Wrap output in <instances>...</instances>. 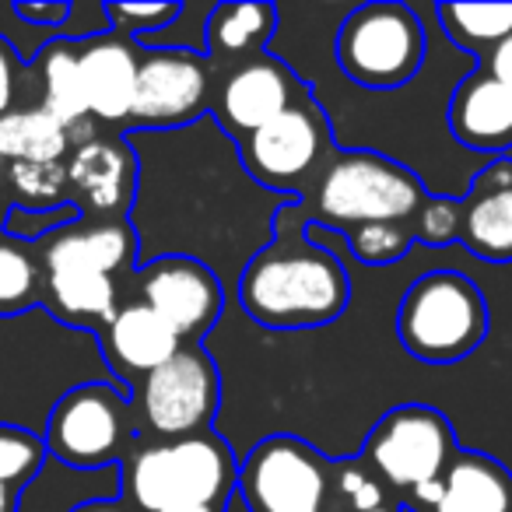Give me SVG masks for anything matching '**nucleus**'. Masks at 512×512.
<instances>
[{
    "label": "nucleus",
    "mask_w": 512,
    "mask_h": 512,
    "mask_svg": "<svg viewBox=\"0 0 512 512\" xmlns=\"http://www.w3.org/2000/svg\"><path fill=\"white\" fill-rule=\"evenodd\" d=\"M239 302L260 327L309 330L341 320L351 302V278L334 249L309 235L299 200L274 214V239L260 246L239 274Z\"/></svg>",
    "instance_id": "f257e3e1"
},
{
    "label": "nucleus",
    "mask_w": 512,
    "mask_h": 512,
    "mask_svg": "<svg viewBox=\"0 0 512 512\" xmlns=\"http://www.w3.org/2000/svg\"><path fill=\"white\" fill-rule=\"evenodd\" d=\"M425 197V183L407 165L376 151H334L299 204L344 235L362 225L414 221Z\"/></svg>",
    "instance_id": "f03ea898"
},
{
    "label": "nucleus",
    "mask_w": 512,
    "mask_h": 512,
    "mask_svg": "<svg viewBox=\"0 0 512 512\" xmlns=\"http://www.w3.org/2000/svg\"><path fill=\"white\" fill-rule=\"evenodd\" d=\"M239 463L218 432L186 439L144 442L123 460L127 505L137 512H162L172 505H228Z\"/></svg>",
    "instance_id": "7ed1b4c3"
},
{
    "label": "nucleus",
    "mask_w": 512,
    "mask_h": 512,
    "mask_svg": "<svg viewBox=\"0 0 512 512\" xmlns=\"http://www.w3.org/2000/svg\"><path fill=\"white\" fill-rule=\"evenodd\" d=\"M488 330V302L460 271L421 274L397 309V341L428 365H453L474 355Z\"/></svg>",
    "instance_id": "20e7f679"
},
{
    "label": "nucleus",
    "mask_w": 512,
    "mask_h": 512,
    "mask_svg": "<svg viewBox=\"0 0 512 512\" xmlns=\"http://www.w3.org/2000/svg\"><path fill=\"white\" fill-rule=\"evenodd\" d=\"M249 512H341V463L299 435L260 439L235 477Z\"/></svg>",
    "instance_id": "39448f33"
},
{
    "label": "nucleus",
    "mask_w": 512,
    "mask_h": 512,
    "mask_svg": "<svg viewBox=\"0 0 512 512\" xmlns=\"http://www.w3.org/2000/svg\"><path fill=\"white\" fill-rule=\"evenodd\" d=\"M337 67L369 92H393L414 81L428 53L425 25L407 4L376 0L344 18L337 32Z\"/></svg>",
    "instance_id": "423d86ee"
},
{
    "label": "nucleus",
    "mask_w": 512,
    "mask_h": 512,
    "mask_svg": "<svg viewBox=\"0 0 512 512\" xmlns=\"http://www.w3.org/2000/svg\"><path fill=\"white\" fill-rule=\"evenodd\" d=\"M221 407L218 362L204 344H183L176 355L130 390L137 435H155V442L186 439L211 432Z\"/></svg>",
    "instance_id": "0eeeda50"
},
{
    "label": "nucleus",
    "mask_w": 512,
    "mask_h": 512,
    "mask_svg": "<svg viewBox=\"0 0 512 512\" xmlns=\"http://www.w3.org/2000/svg\"><path fill=\"white\" fill-rule=\"evenodd\" d=\"M46 453L78 470L109 467L137 446L130 397L109 383H81L67 390L50 411Z\"/></svg>",
    "instance_id": "6e6552de"
},
{
    "label": "nucleus",
    "mask_w": 512,
    "mask_h": 512,
    "mask_svg": "<svg viewBox=\"0 0 512 512\" xmlns=\"http://www.w3.org/2000/svg\"><path fill=\"white\" fill-rule=\"evenodd\" d=\"M334 155L327 113L306 99L239 141V162L249 176L267 190L292 193L295 200L306 197L313 179Z\"/></svg>",
    "instance_id": "1a4fd4ad"
},
{
    "label": "nucleus",
    "mask_w": 512,
    "mask_h": 512,
    "mask_svg": "<svg viewBox=\"0 0 512 512\" xmlns=\"http://www.w3.org/2000/svg\"><path fill=\"white\" fill-rule=\"evenodd\" d=\"M456 449L460 446L446 414L428 404H404L376 421L362 446V460L393 495L404 498L407 491L435 481Z\"/></svg>",
    "instance_id": "9d476101"
},
{
    "label": "nucleus",
    "mask_w": 512,
    "mask_h": 512,
    "mask_svg": "<svg viewBox=\"0 0 512 512\" xmlns=\"http://www.w3.org/2000/svg\"><path fill=\"white\" fill-rule=\"evenodd\" d=\"M214 71L200 50L158 46L141 50L137 92L127 130H176L211 113Z\"/></svg>",
    "instance_id": "9b49d317"
},
{
    "label": "nucleus",
    "mask_w": 512,
    "mask_h": 512,
    "mask_svg": "<svg viewBox=\"0 0 512 512\" xmlns=\"http://www.w3.org/2000/svg\"><path fill=\"white\" fill-rule=\"evenodd\" d=\"M137 302L172 327L183 344H200L214 330L225 309V288L214 267L197 256H155L134 271Z\"/></svg>",
    "instance_id": "f8f14e48"
},
{
    "label": "nucleus",
    "mask_w": 512,
    "mask_h": 512,
    "mask_svg": "<svg viewBox=\"0 0 512 512\" xmlns=\"http://www.w3.org/2000/svg\"><path fill=\"white\" fill-rule=\"evenodd\" d=\"M306 99H313L306 81L285 60L264 53L214 78L211 116L228 137L246 141L249 134H256Z\"/></svg>",
    "instance_id": "ddd939ff"
},
{
    "label": "nucleus",
    "mask_w": 512,
    "mask_h": 512,
    "mask_svg": "<svg viewBox=\"0 0 512 512\" xmlns=\"http://www.w3.org/2000/svg\"><path fill=\"white\" fill-rule=\"evenodd\" d=\"M67 193L78 214L123 221L137 193V155L120 137H92L67 155Z\"/></svg>",
    "instance_id": "4468645a"
},
{
    "label": "nucleus",
    "mask_w": 512,
    "mask_h": 512,
    "mask_svg": "<svg viewBox=\"0 0 512 512\" xmlns=\"http://www.w3.org/2000/svg\"><path fill=\"white\" fill-rule=\"evenodd\" d=\"M411 512H512V470L477 449H456L442 474L407 491Z\"/></svg>",
    "instance_id": "2eb2a0df"
},
{
    "label": "nucleus",
    "mask_w": 512,
    "mask_h": 512,
    "mask_svg": "<svg viewBox=\"0 0 512 512\" xmlns=\"http://www.w3.org/2000/svg\"><path fill=\"white\" fill-rule=\"evenodd\" d=\"M137 64H141V46L134 39H123L116 32L81 39L78 67L92 123L127 127L137 92Z\"/></svg>",
    "instance_id": "dca6fc26"
},
{
    "label": "nucleus",
    "mask_w": 512,
    "mask_h": 512,
    "mask_svg": "<svg viewBox=\"0 0 512 512\" xmlns=\"http://www.w3.org/2000/svg\"><path fill=\"white\" fill-rule=\"evenodd\" d=\"M460 242L488 264H512V158H495L477 172L460 200Z\"/></svg>",
    "instance_id": "f3484780"
},
{
    "label": "nucleus",
    "mask_w": 512,
    "mask_h": 512,
    "mask_svg": "<svg viewBox=\"0 0 512 512\" xmlns=\"http://www.w3.org/2000/svg\"><path fill=\"white\" fill-rule=\"evenodd\" d=\"M39 264H43V271L85 267V271L120 278V274L134 271L137 264V232L127 218L123 221L78 218L71 225L57 228L53 235H46L43 246H39Z\"/></svg>",
    "instance_id": "a211bd4d"
},
{
    "label": "nucleus",
    "mask_w": 512,
    "mask_h": 512,
    "mask_svg": "<svg viewBox=\"0 0 512 512\" xmlns=\"http://www.w3.org/2000/svg\"><path fill=\"white\" fill-rule=\"evenodd\" d=\"M99 344L109 369L127 383V390L183 348L169 323L158 320L144 302H120L116 316L99 330Z\"/></svg>",
    "instance_id": "6ab92c4d"
},
{
    "label": "nucleus",
    "mask_w": 512,
    "mask_h": 512,
    "mask_svg": "<svg viewBox=\"0 0 512 512\" xmlns=\"http://www.w3.org/2000/svg\"><path fill=\"white\" fill-rule=\"evenodd\" d=\"M449 130L470 151L502 158L512 148V92L484 67L470 71L449 95Z\"/></svg>",
    "instance_id": "aec40b11"
},
{
    "label": "nucleus",
    "mask_w": 512,
    "mask_h": 512,
    "mask_svg": "<svg viewBox=\"0 0 512 512\" xmlns=\"http://www.w3.org/2000/svg\"><path fill=\"white\" fill-rule=\"evenodd\" d=\"M278 32V8L256 4V0H225L214 4L204 18V57L211 64L214 78L218 71L246 64L253 57H264Z\"/></svg>",
    "instance_id": "412c9836"
},
{
    "label": "nucleus",
    "mask_w": 512,
    "mask_h": 512,
    "mask_svg": "<svg viewBox=\"0 0 512 512\" xmlns=\"http://www.w3.org/2000/svg\"><path fill=\"white\" fill-rule=\"evenodd\" d=\"M36 78H39V109L50 113L67 134L74 137V148L92 141V116H88L85 85H81V67H78V43L71 39H57L46 43L36 57Z\"/></svg>",
    "instance_id": "4be33fe9"
},
{
    "label": "nucleus",
    "mask_w": 512,
    "mask_h": 512,
    "mask_svg": "<svg viewBox=\"0 0 512 512\" xmlns=\"http://www.w3.org/2000/svg\"><path fill=\"white\" fill-rule=\"evenodd\" d=\"M43 306L71 327L102 330L120 309V285L85 267H57L43 271Z\"/></svg>",
    "instance_id": "5701e85b"
},
{
    "label": "nucleus",
    "mask_w": 512,
    "mask_h": 512,
    "mask_svg": "<svg viewBox=\"0 0 512 512\" xmlns=\"http://www.w3.org/2000/svg\"><path fill=\"white\" fill-rule=\"evenodd\" d=\"M74 137L39 106L11 109L0 116V158L15 162H67Z\"/></svg>",
    "instance_id": "b1692460"
},
{
    "label": "nucleus",
    "mask_w": 512,
    "mask_h": 512,
    "mask_svg": "<svg viewBox=\"0 0 512 512\" xmlns=\"http://www.w3.org/2000/svg\"><path fill=\"white\" fill-rule=\"evenodd\" d=\"M439 25L460 50L488 57L505 36H512V4H439Z\"/></svg>",
    "instance_id": "393cba45"
},
{
    "label": "nucleus",
    "mask_w": 512,
    "mask_h": 512,
    "mask_svg": "<svg viewBox=\"0 0 512 512\" xmlns=\"http://www.w3.org/2000/svg\"><path fill=\"white\" fill-rule=\"evenodd\" d=\"M43 302V264L29 242L0 235V316H18Z\"/></svg>",
    "instance_id": "a878e982"
},
{
    "label": "nucleus",
    "mask_w": 512,
    "mask_h": 512,
    "mask_svg": "<svg viewBox=\"0 0 512 512\" xmlns=\"http://www.w3.org/2000/svg\"><path fill=\"white\" fill-rule=\"evenodd\" d=\"M4 183H8L11 207L53 211V207L71 204L64 162H15V165H8Z\"/></svg>",
    "instance_id": "bb28decb"
},
{
    "label": "nucleus",
    "mask_w": 512,
    "mask_h": 512,
    "mask_svg": "<svg viewBox=\"0 0 512 512\" xmlns=\"http://www.w3.org/2000/svg\"><path fill=\"white\" fill-rule=\"evenodd\" d=\"M355 260L369 267H386L397 264L411 253L414 246V225L411 221H383V225H362L344 232Z\"/></svg>",
    "instance_id": "cd10ccee"
},
{
    "label": "nucleus",
    "mask_w": 512,
    "mask_h": 512,
    "mask_svg": "<svg viewBox=\"0 0 512 512\" xmlns=\"http://www.w3.org/2000/svg\"><path fill=\"white\" fill-rule=\"evenodd\" d=\"M46 463V442L18 425H0V488L22 491Z\"/></svg>",
    "instance_id": "c85d7f7f"
},
{
    "label": "nucleus",
    "mask_w": 512,
    "mask_h": 512,
    "mask_svg": "<svg viewBox=\"0 0 512 512\" xmlns=\"http://www.w3.org/2000/svg\"><path fill=\"white\" fill-rule=\"evenodd\" d=\"M183 11V4H106L102 15L109 18V32L144 43L155 32H165L172 22H179Z\"/></svg>",
    "instance_id": "c756f323"
},
{
    "label": "nucleus",
    "mask_w": 512,
    "mask_h": 512,
    "mask_svg": "<svg viewBox=\"0 0 512 512\" xmlns=\"http://www.w3.org/2000/svg\"><path fill=\"white\" fill-rule=\"evenodd\" d=\"M414 242L425 246H453L460 242V200L456 197H425L414 214Z\"/></svg>",
    "instance_id": "7c9ffc66"
},
{
    "label": "nucleus",
    "mask_w": 512,
    "mask_h": 512,
    "mask_svg": "<svg viewBox=\"0 0 512 512\" xmlns=\"http://www.w3.org/2000/svg\"><path fill=\"white\" fill-rule=\"evenodd\" d=\"M78 207L74 204H64V207H53V211H25V207H11L8 218H4V232L8 239H18V242H29V239H39V235H53L57 228L71 225L78 221Z\"/></svg>",
    "instance_id": "2f4dec72"
},
{
    "label": "nucleus",
    "mask_w": 512,
    "mask_h": 512,
    "mask_svg": "<svg viewBox=\"0 0 512 512\" xmlns=\"http://www.w3.org/2000/svg\"><path fill=\"white\" fill-rule=\"evenodd\" d=\"M22 60H18L15 46L0 36V116L18 109V95H22Z\"/></svg>",
    "instance_id": "473e14b6"
},
{
    "label": "nucleus",
    "mask_w": 512,
    "mask_h": 512,
    "mask_svg": "<svg viewBox=\"0 0 512 512\" xmlns=\"http://www.w3.org/2000/svg\"><path fill=\"white\" fill-rule=\"evenodd\" d=\"M71 4L64 0H46V4H15V15L29 25H39V29H60V25L71 18Z\"/></svg>",
    "instance_id": "72a5a7b5"
},
{
    "label": "nucleus",
    "mask_w": 512,
    "mask_h": 512,
    "mask_svg": "<svg viewBox=\"0 0 512 512\" xmlns=\"http://www.w3.org/2000/svg\"><path fill=\"white\" fill-rule=\"evenodd\" d=\"M481 67L512 92V36H505L488 57H481Z\"/></svg>",
    "instance_id": "f704fd0d"
},
{
    "label": "nucleus",
    "mask_w": 512,
    "mask_h": 512,
    "mask_svg": "<svg viewBox=\"0 0 512 512\" xmlns=\"http://www.w3.org/2000/svg\"><path fill=\"white\" fill-rule=\"evenodd\" d=\"M71 512H134L123 498H92V502L74 505Z\"/></svg>",
    "instance_id": "c9c22d12"
},
{
    "label": "nucleus",
    "mask_w": 512,
    "mask_h": 512,
    "mask_svg": "<svg viewBox=\"0 0 512 512\" xmlns=\"http://www.w3.org/2000/svg\"><path fill=\"white\" fill-rule=\"evenodd\" d=\"M0 512H18V491L0 488Z\"/></svg>",
    "instance_id": "e433bc0d"
},
{
    "label": "nucleus",
    "mask_w": 512,
    "mask_h": 512,
    "mask_svg": "<svg viewBox=\"0 0 512 512\" xmlns=\"http://www.w3.org/2000/svg\"><path fill=\"white\" fill-rule=\"evenodd\" d=\"M162 512H228V505H172Z\"/></svg>",
    "instance_id": "4c0bfd02"
},
{
    "label": "nucleus",
    "mask_w": 512,
    "mask_h": 512,
    "mask_svg": "<svg viewBox=\"0 0 512 512\" xmlns=\"http://www.w3.org/2000/svg\"><path fill=\"white\" fill-rule=\"evenodd\" d=\"M8 211H11L8 193H0V232H4V218H8Z\"/></svg>",
    "instance_id": "58836bf2"
},
{
    "label": "nucleus",
    "mask_w": 512,
    "mask_h": 512,
    "mask_svg": "<svg viewBox=\"0 0 512 512\" xmlns=\"http://www.w3.org/2000/svg\"><path fill=\"white\" fill-rule=\"evenodd\" d=\"M372 512H404V502H400V498H393V502L379 505V509H372Z\"/></svg>",
    "instance_id": "ea45409f"
},
{
    "label": "nucleus",
    "mask_w": 512,
    "mask_h": 512,
    "mask_svg": "<svg viewBox=\"0 0 512 512\" xmlns=\"http://www.w3.org/2000/svg\"><path fill=\"white\" fill-rule=\"evenodd\" d=\"M4 176H8V162L0 158V183H4Z\"/></svg>",
    "instance_id": "a19ab883"
}]
</instances>
